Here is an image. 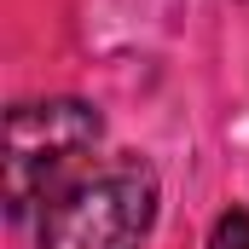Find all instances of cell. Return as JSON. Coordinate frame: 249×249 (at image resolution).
Instances as JSON below:
<instances>
[{
	"label": "cell",
	"instance_id": "cell-1",
	"mask_svg": "<svg viewBox=\"0 0 249 249\" xmlns=\"http://www.w3.org/2000/svg\"><path fill=\"white\" fill-rule=\"evenodd\" d=\"M105 122L87 99H23L6 110V157H0V197L6 214L23 220L29 209L53 203L81 180V162L99 151Z\"/></svg>",
	"mask_w": 249,
	"mask_h": 249
},
{
	"label": "cell",
	"instance_id": "cell-2",
	"mask_svg": "<svg viewBox=\"0 0 249 249\" xmlns=\"http://www.w3.org/2000/svg\"><path fill=\"white\" fill-rule=\"evenodd\" d=\"M157 220V174L139 157H116L41 209V249H139Z\"/></svg>",
	"mask_w": 249,
	"mask_h": 249
},
{
	"label": "cell",
	"instance_id": "cell-3",
	"mask_svg": "<svg viewBox=\"0 0 249 249\" xmlns=\"http://www.w3.org/2000/svg\"><path fill=\"white\" fill-rule=\"evenodd\" d=\"M209 249H249V209H226L209 232Z\"/></svg>",
	"mask_w": 249,
	"mask_h": 249
}]
</instances>
